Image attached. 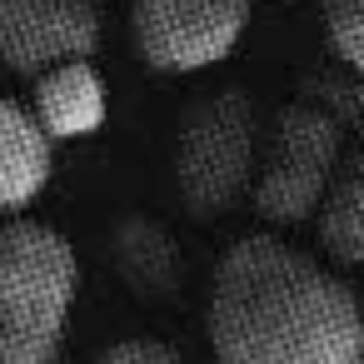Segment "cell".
Returning a JSON list of instances; mask_svg holds the SVG:
<instances>
[{
  "label": "cell",
  "mask_w": 364,
  "mask_h": 364,
  "mask_svg": "<svg viewBox=\"0 0 364 364\" xmlns=\"http://www.w3.org/2000/svg\"><path fill=\"white\" fill-rule=\"evenodd\" d=\"M0 364H21V359H11V354H0Z\"/></svg>",
  "instance_id": "12"
},
{
  "label": "cell",
  "mask_w": 364,
  "mask_h": 364,
  "mask_svg": "<svg viewBox=\"0 0 364 364\" xmlns=\"http://www.w3.org/2000/svg\"><path fill=\"white\" fill-rule=\"evenodd\" d=\"M50 170H55V140L26 105L0 100V215H21L50 185Z\"/></svg>",
  "instance_id": "8"
},
{
  "label": "cell",
  "mask_w": 364,
  "mask_h": 364,
  "mask_svg": "<svg viewBox=\"0 0 364 364\" xmlns=\"http://www.w3.org/2000/svg\"><path fill=\"white\" fill-rule=\"evenodd\" d=\"M105 80L95 70L90 55L80 60H60L50 70L36 75V90H31V115L41 120V130L60 145V140H85L105 125Z\"/></svg>",
  "instance_id": "7"
},
{
  "label": "cell",
  "mask_w": 364,
  "mask_h": 364,
  "mask_svg": "<svg viewBox=\"0 0 364 364\" xmlns=\"http://www.w3.org/2000/svg\"><path fill=\"white\" fill-rule=\"evenodd\" d=\"M75 284L80 259L60 230L0 215V354L21 364H55Z\"/></svg>",
  "instance_id": "2"
},
{
  "label": "cell",
  "mask_w": 364,
  "mask_h": 364,
  "mask_svg": "<svg viewBox=\"0 0 364 364\" xmlns=\"http://www.w3.org/2000/svg\"><path fill=\"white\" fill-rule=\"evenodd\" d=\"M90 364H185V354L160 344V339H115Z\"/></svg>",
  "instance_id": "11"
},
{
  "label": "cell",
  "mask_w": 364,
  "mask_h": 364,
  "mask_svg": "<svg viewBox=\"0 0 364 364\" xmlns=\"http://www.w3.org/2000/svg\"><path fill=\"white\" fill-rule=\"evenodd\" d=\"M339 120L319 105H289L269 140L259 145V165H255V185L250 200L259 210V220L269 225H299L314 215V205L324 200L334 170H339Z\"/></svg>",
  "instance_id": "4"
},
{
  "label": "cell",
  "mask_w": 364,
  "mask_h": 364,
  "mask_svg": "<svg viewBox=\"0 0 364 364\" xmlns=\"http://www.w3.org/2000/svg\"><path fill=\"white\" fill-rule=\"evenodd\" d=\"M309 220L319 230V245L334 259L364 264V150L339 160V170H334V180H329V190Z\"/></svg>",
  "instance_id": "9"
},
{
  "label": "cell",
  "mask_w": 364,
  "mask_h": 364,
  "mask_svg": "<svg viewBox=\"0 0 364 364\" xmlns=\"http://www.w3.org/2000/svg\"><path fill=\"white\" fill-rule=\"evenodd\" d=\"M324 36L329 50L354 75H364V0H324Z\"/></svg>",
  "instance_id": "10"
},
{
  "label": "cell",
  "mask_w": 364,
  "mask_h": 364,
  "mask_svg": "<svg viewBox=\"0 0 364 364\" xmlns=\"http://www.w3.org/2000/svg\"><path fill=\"white\" fill-rule=\"evenodd\" d=\"M130 26L150 70L190 75L220 65L240 46L250 0H135Z\"/></svg>",
  "instance_id": "5"
},
{
  "label": "cell",
  "mask_w": 364,
  "mask_h": 364,
  "mask_svg": "<svg viewBox=\"0 0 364 364\" xmlns=\"http://www.w3.org/2000/svg\"><path fill=\"white\" fill-rule=\"evenodd\" d=\"M215 364H364L359 294L279 235L235 240L205 299Z\"/></svg>",
  "instance_id": "1"
},
{
  "label": "cell",
  "mask_w": 364,
  "mask_h": 364,
  "mask_svg": "<svg viewBox=\"0 0 364 364\" xmlns=\"http://www.w3.org/2000/svg\"><path fill=\"white\" fill-rule=\"evenodd\" d=\"M100 6L95 0H0V65L41 75L60 60L95 55Z\"/></svg>",
  "instance_id": "6"
},
{
  "label": "cell",
  "mask_w": 364,
  "mask_h": 364,
  "mask_svg": "<svg viewBox=\"0 0 364 364\" xmlns=\"http://www.w3.org/2000/svg\"><path fill=\"white\" fill-rule=\"evenodd\" d=\"M259 115L240 90H215L190 105L175 140V185L190 215H225L255 185Z\"/></svg>",
  "instance_id": "3"
}]
</instances>
